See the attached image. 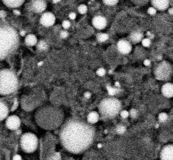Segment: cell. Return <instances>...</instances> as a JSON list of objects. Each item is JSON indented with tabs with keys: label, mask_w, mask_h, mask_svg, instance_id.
Returning a JSON list of instances; mask_svg holds the SVG:
<instances>
[{
	"label": "cell",
	"mask_w": 173,
	"mask_h": 160,
	"mask_svg": "<svg viewBox=\"0 0 173 160\" xmlns=\"http://www.w3.org/2000/svg\"><path fill=\"white\" fill-rule=\"evenodd\" d=\"M96 136L92 126L78 119L66 122L61 128L59 138L63 147L71 153L80 154L93 144Z\"/></svg>",
	"instance_id": "6da1fadb"
},
{
	"label": "cell",
	"mask_w": 173,
	"mask_h": 160,
	"mask_svg": "<svg viewBox=\"0 0 173 160\" xmlns=\"http://www.w3.org/2000/svg\"><path fill=\"white\" fill-rule=\"evenodd\" d=\"M63 113L59 109L52 106H45L36 114V121L45 130H53L59 127L63 121Z\"/></svg>",
	"instance_id": "7a4b0ae2"
},
{
	"label": "cell",
	"mask_w": 173,
	"mask_h": 160,
	"mask_svg": "<svg viewBox=\"0 0 173 160\" xmlns=\"http://www.w3.org/2000/svg\"><path fill=\"white\" fill-rule=\"evenodd\" d=\"M18 36L14 29L0 27V60L6 58L16 48Z\"/></svg>",
	"instance_id": "3957f363"
},
{
	"label": "cell",
	"mask_w": 173,
	"mask_h": 160,
	"mask_svg": "<svg viewBox=\"0 0 173 160\" xmlns=\"http://www.w3.org/2000/svg\"><path fill=\"white\" fill-rule=\"evenodd\" d=\"M18 84L17 77L12 71L0 70V95L4 96L13 93L17 89Z\"/></svg>",
	"instance_id": "277c9868"
},
{
	"label": "cell",
	"mask_w": 173,
	"mask_h": 160,
	"mask_svg": "<svg viewBox=\"0 0 173 160\" xmlns=\"http://www.w3.org/2000/svg\"><path fill=\"white\" fill-rule=\"evenodd\" d=\"M121 104L118 100L109 98L104 100L100 103V111L103 116L107 117H113L120 111Z\"/></svg>",
	"instance_id": "5b68a950"
},
{
	"label": "cell",
	"mask_w": 173,
	"mask_h": 160,
	"mask_svg": "<svg viewBox=\"0 0 173 160\" xmlns=\"http://www.w3.org/2000/svg\"><path fill=\"white\" fill-rule=\"evenodd\" d=\"M20 144L21 149L25 153H33L38 147V138L32 132H26L20 138Z\"/></svg>",
	"instance_id": "8992f818"
},
{
	"label": "cell",
	"mask_w": 173,
	"mask_h": 160,
	"mask_svg": "<svg viewBox=\"0 0 173 160\" xmlns=\"http://www.w3.org/2000/svg\"><path fill=\"white\" fill-rule=\"evenodd\" d=\"M172 68L170 65L166 61L161 63L155 71V77L158 80H166L170 77Z\"/></svg>",
	"instance_id": "52a82bcc"
},
{
	"label": "cell",
	"mask_w": 173,
	"mask_h": 160,
	"mask_svg": "<svg viewBox=\"0 0 173 160\" xmlns=\"http://www.w3.org/2000/svg\"><path fill=\"white\" fill-rule=\"evenodd\" d=\"M5 124L7 128L8 129L11 130H15L20 128L21 121L19 117L15 115H12L7 118Z\"/></svg>",
	"instance_id": "ba28073f"
},
{
	"label": "cell",
	"mask_w": 173,
	"mask_h": 160,
	"mask_svg": "<svg viewBox=\"0 0 173 160\" xmlns=\"http://www.w3.org/2000/svg\"><path fill=\"white\" fill-rule=\"evenodd\" d=\"M40 21L42 26L47 27H51L55 23V15L51 12H46L42 15Z\"/></svg>",
	"instance_id": "9c48e42d"
},
{
	"label": "cell",
	"mask_w": 173,
	"mask_h": 160,
	"mask_svg": "<svg viewBox=\"0 0 173 160\" xmlns=\"http://www.w3.org/2000/svg\"><path fill=\"white\" fill-rule=\"evenodd\" d=\"M117 46L119 52L122 54H128L132 51V45L129 42L126 40H122L119 41Z\"/></svg>",
	"instance_id": "30bf717a"
},
{
	"label": "cell",
	"mask_w": 173,
	"mask_h": 160,
	"mask_svg": "<svg viewBox=\"0 0 173 160\" xmlns=\"http://www.w3.org/2000/svg\"><path fill=\"white\" fill-rule=\"evenodd\" d=\"M92 23L97 29H103L107 25V20L104 16H95L92 20Z\"/></svg>",
	"instance_id": "8fae6325"
},
{
	"label": "cell",
	"mask_w": 173,
	"mask_h": 160,
	"mask_svg": "<svg viewBox=\"0 0 173 160\" xmlns=\"http://www.w3.org/2000/svg\"><path fill=\"white\" fill-rule=\"evenodd\" d=\"M162 160H173V145H168L164 148L161 151Z\"/></svg>",
	"instance_id": "7c38bea8"
},
{
	"label": "cell",
	"mask_w": 173,
	"mask_h": 160,
	"mask_svg": "<svg viewBox=\"0 0 173 160\" xmlns=\"http://www.w3.org/2000/svg\"><path fill=\"white\" fill-rule=\"evenodd\" d=\"M47 7V4L45 1H33L32 2V9L35 13L43 12Z\"/></svg>",
	"instance_id": "4fadbf2b"
},
{
	"label": "cell",
	"mask_w": 173,
	"mask_h": 160,
	"mask_svg": "<svg viewBox=\"0 0 173 160\" xmlns=\"http://www.w3.org/2000/svg\"><path fill=\"white\" fill-rule=\"evenodd\" d=\"M9 109L6 103L0 99V121L6 119L8 117Z\"/></svg>",
	"instance_id": "5bb4252c"
},
{
	"label": "cell",
	"mask_w": 173,
	"mask_h": 160,
	"mask_svg": "<svg viewBox=\"0 0 173 160\" xmlns=\"http://www.w3.org/2000/svg\"><path fill=\"white\" fill-rule=\"evenodd\" d=\"M162 93L167 98H172L173 97V84L169 83L164 84L162 87Z\"/></svg>",
	"instance_id": "9a60e30c"
},
{
	"label": "cell",
	"mask_w": 173,
	"mask_h": 160,
	"mask_svg": "<svg viewBox=\"0 0 173 160\" xmlns=\"http://www.w3.org/2000/svg\"><path fill=\"white\" fill-rule=\"evenodd\" d=\"M152 4L156 9L164 10L166 9L169 6V1L166 0H154L152 1Z\"/></svg>",
	"instance_id": "2e32d148"
},
{
	"label": "cell",
	"mask_w": 173,
	"mask_h": 160,
	"mask_svg": "<svg viewBox=\"0 0 173 160\" xmlns=\"http://www.w3.org/2000/svg\"><path fill=\"white\" fill-rule=\"evenodd\" d=\"M2 2L4 3V4L7 7L12 8H18L21 6H22L23 3L25 2V1H23V0H19V1L6 0V1H3Z\"/></svg>",
	"instance_id": "e0dca14e"
},
{
	"label": "cell",
	"mask_w": 173,
	"mask_h": 160,
	"mask_svg": "<svg viewBox=\"0 0 173 160\" xmlns=\"http://www.w3.org/2000/svg\"><path fill=\"white\" fill-rule=\"evenodd\" d=\"M25 41V44L28 46L32 47V46H35L37 44L38 39L35 35L30 34L26 36Z\"/></svg>",
	"instance_id": "ac0fdd59"
},
{
	"label": "cell",
	"mask_w": 173,
	"mask_h": 160,
	"mask_svg": "<svg viewBox=\"0 0 173 160\" xmlns=\"http://www.w3.org/2000/svg\"><path fill=\"white\" fill-rule=\"evenodd\" d=\"M100 119V115L96 111H92L90 112L87 117L88 122L90 124H94L98 121Z\"/></svg>",
	"instance_id": "d6986e66"
},
{
	"label": "cell",
	"mask_w": 173,
	"mask_h": 160,
	"mask_svg": "<svg viewBox=\"0 0 173 160\" xmlns=\"http://www.w3.org/2000/svg\"><path fill=\"white\" fill-rule=\"evenodd\" d=\"M143 34L138 32H134L130 35V39L134 43H137L143 40Z\"/></svg>",
	"instance_id": "ffe728a7"
},
{
	"label": "cell",
	"mask_w": 173,
	"mask_h": 160,
	"mask_svg": "<svg viewBox=\"0 0 173 160\" xmlns=\"http://www.w3.org/2000/svg\"><path fill=\"white\" fill-rule=\"evenodd\" d=\"M97 39L98 41L103 42L106 41V40H108L109 35L106 33H101L98 34V35L97 36Z\"/></svg>",
	"instance_id": "44dd1931"
},
{
	"label": "cell",
	"mask_w": 173,
	"mask_h": 160,
	"mask_svg": "<svg viewBox=\"0 0 173 160\" xmlns=\"http://www.w3.org/2000/svg\"><path fill=\"white\" fill-rule=\"evenodd\" d=\"M37 47L40 51H46L48 49V46L44 41H40L39 42Z\"/></svg>",
	"instance_id": "7402d4cb"
},
{
	"label": "cell",
	"mask_w": 173,
	"mask_h": 160,
	"mask_svg": "<svg viewBox=\"0 0 173 160\" xmlns=\"http://www.w3.org/2000/svg\"><path fill=\"white\" fill-rule=\"evenodd\" d=\"M78 11L81 14H85L87 12V7L85 4H82L78 7Z\"/></svg>",
	"instance_id": "603a6c76"
},
{
	"label": "cell",
	"mask_w": 173,
	"mask_h": 160,
	"mask_svg": "<svg viewBox=\"0 0 173 160\" xmlns=\"http://www.w3.org/2000/svg\"><path fill=\"white\" fill-rule=\"evenodd\" d=\"M106 89H107V90L108 91V93H109V95H111V96H114L115 95H116L117 93H118V89H115V88L110 87V86H109V85L107 86Z\"/></svg>",
	"instance_id": "cb8c5ba5"
},
{
	"label": "cell",
	"mask_w": 173,
	"mask_h": 160,
	"mask_svg": "<svg viewBox=\"0 0 173 160\" xmlns=\"http://www.w3.org/2000/svg\"><path fill=\"white\" fill-rule=\"evenodd\" d=\"M168 119V115L167 113L164 112H162L158 115V119L161 122H166Z\"/></svg>",
	"instance_id": "d4e9b609"
},
{
	"label": "cell",
	"mask_w": 173,
	"mask_h": 160,
	"mask_svg": "<svg viewBox=\"0 0 173 160\" xmlns=\"http://www.w3.org/2000/svg\"><path fill=\"white\" fill-rule=\"evenodd\" d=\"M126 128L123 125H119L117 128V132L118 134L119 135L124 134L126 132Z\"/></svg>",
	"instance_id": "484cf974"
},
{
	"label": "cell",
	"mask_w": 173,
	"mask_h": 160,
	"mask_svg": "<svg viewBox=\"0 0 173 160\" xmlns=\"http://www.w3.org/2000/svg\"><path fill=\"white\" fill-rule=\"evenodd\" d=\"M103 2L104 3H105L106 5H108V6H114V5H116V4H117V3L118 2V1H117V0H105V1H103Z\"/></svg>",
	"instance_id": "4316f807"
},
{
	"label": "cell",
	"mask_w": 173,
	"mask_h": 160,
	"mask_svg": "<svg viewBox=\"0 0 173 160\" xmlns=\"http://www.w3.org/2000/svg\"><path fill=\"white\" fill-rule=\"evenodd\" d=\"M142 44L145 47H148L150 46L151 44L150 39L149 38H145L142 40Z\"/></svg>",
	"instance_id": "83f0119b"
},
{
	"label": "cell",
	"mask_w": 173,
	"mask_h": 160,
	"mask_svg": "<svg viewBox=\"0 0 173 160\" xmlns=\"http://www.w3.org/2000/svg\"><path fill=\"white\" fill-rule=\"evenodd\" d=\"M96 73L100 77H103L106 74V70L104 68H100L97 71Z\"/></svg>",
	"instance_id": "f1b7e54d"
},
{
	"label": "cell",
	"mask_w": 173,
	"mask_h": 160,
	"mask_svg": "<svg viewBox=\"0 0 173 160\" xmlns=\"http://www.w3.org/2000/svg\"><path fill=\"white\" fill-rule=\"evenodd\" d=\"M62 26L65 29H68L70 27L71 23H70L69 21L68 20H65L62 23Z\"/></svg>",
	"instance_id": "f546056e"
},
{
	"label": "cell",
	"mask_w": 173,
	"mask_h": 160,
	"mask_svg": "<svg viewBox=\"0 0 173 160\" xmlns=\"http://www.w3.org/2000/svg\"><path fill=\"white\" fill-rule=\"evenodd\" d=\"M68 35H69L68 33V31H66V30L62 31L60 33V38H61L62 39H64L67 38L68 36Z\"/></svg>",
	"instance_id": "4dcf8cb0"
},
{
	"label": "cell",
	"mask_w": 173,
	"mask_h": 160,
	"mask_svg": "<svg viewBox=\"0 0 173 160\" xmlns=\"http://www.w3.org/2000/svg\"><path fill=\"white\" fill-rule=\"evenodd\" d=\"M138 114L137 111L136 109H132L130 110V111L129 112V115L132 117V118H135L137 117Z\"/></svg>",
	"instance_id": "1f68e13d"
},
{
	"label": "cell",
	"mask_w": 173,
	"mask_h": 160,
	"mask_svg": "<svg viewBox=\"0 0 173 160\" xmlns=\"http://www.w3.org/2000/svg\"><path fill=\"white\" fill-rule=\"evenodd\" d=\"M148 13L151 15H154L156 13V9L154 7H150L148 9Z\"/></svg>",
	"instance_id": "d6a6232c"
},
{
	"label": "cell",
	"mask_w": 173,
	"mask_h": 160,
	"mask_svg": "<svg viewBox=\"0 0 173 160\" xmlns=\"http://www.w3.org/2000/svg\"><path fill=\"white\" fill-rule=\"evenodd\" d=\"M121 116L123 119H126L129 116V112L126 110H123L121 112Z\"/></svg>",
	"instance_id": "836d02e7"
},
{
	"label": "cell",
	"mask_w": 173,
	"mask_h": 160,
	"mask_svg": "<svg viewBox=\"0 0 173 160\" xmlns=\"http://www.w3.org/2000/svg\"><path fill=\"white\" fill-rule=\"evenodd\" d=\"M59 155L58 153H56L55 154V155H52V156H51L49 160H59Z\"/></svg>",
	"instance_id": "e575fe53"
},
{
	"label": "cell",
	"mask_w": 173,
	"mask_h": 160,
	"mask_svg": "<svg viewBox=\"0 0 173 160\" xmlns=\"http://www.w3.org/2000/svg\"><path fill=\"white\" fill-rule=\"evenodd\" d=\"M69 17H70V19L71 20H74L76 19V17H77V15H76V14L75 13H73V12H71V13H70V14H69Z\"/></svg>",
	"instance_id": "d590c367"
},
{
	"label": "cell",
	"mask_w": 173,
	"mask_h": 160,
	"mask_svg": "<svg viewBox=\"0 0 173 160\" xmlns=\"http://www.w3.org/2000/svg\"><path fill=\"white\" fill-rule=\"evenodd\" d=\"M13 160H22V157L20 155H19V154H16V155H15L13 157V159H12Z\"/></svg>",
	"instance_id": "8d00e7d4"
},
{
	"label": "cell",
	"mask_w": 173,
	"mask_h": 160,
	"mask_svg": "<svg viewBox=\"0 0 173 160\" xmlns=\"http://www.w3.org/2000/svg\"><path fill=\"white\" fill-rule=\"evenodd\" d=\"M84 96L85 98L89 99L91 97V93H90V92H86L85 93H84Z\"/></svg>",
	"instance_id": "74e56055"
},
{
	"label": "cell",
	"mask_w": 173,
	"mask_h": 160,
	"mask_svg": "<svg viewBox=\"0 0 173 160\" xmlns=\"http://www.w3.org/2000/svg\"><path fill=\"white\" fill-rule=\"evenodd\" d=\"M7 15L6 12L4 10H1L0 11V17H5Z\"/></svg>",
	"instance_id": "f35d334b"
},
{
	"label": "cell",
	"mask_w": 173,
	"mask_h": 160,
	"mask_svg": "<svg viewBox=\"0 0 173 160\" xmlns=\"http://www.w3.org/2000/svg\"><path fill=\"white\" fill-rule=\"evenodd\" d=\"M151 62L148 59H146L144 61V65L146 66H149L150 65Z\"/></svg>",
	"instance_id": "ab89813d"
},
{
	"label": "cell",
	"mask_w": 173,
	"mask_h": 160,
	"mask_svg": "<svg viewBox=\"0 0 173 160\" xmlns=\"http://www.w3.org/2000/svg\"><path fill=\"white\" fill-rule=\"evenodd\" d=\"M13 13H14V14L15 15H20V14H21L20 11H19V10L17 9L14 10H13Z\"/></svg>",
	"instance_id": "60d3db41"
},
{
	"label": "cell",
	"mask_w": 173,
	"mask_h": 160,
	"mask_svg": "<svg viewBox=\"0 0 173 160\" xmlns=\"http://www.w3.org/2000/svg\"><path fill=\"white\" fill-rule=\"evenodd\" d=\"M26 31H25L24 30H22L20 32V35H21V36H24L25 35H26Z\"/></svg>",
	"instance_id": "b9f144b4"
},
{
	"label": "cell",
	"mask_w": 173,
	"mask_h": 160,
	"mask_svg": "<svg viewBox=\"0 0 173 160\" xmlns=\"http://www.w3.org/2000/svg\"><path fill=\"white\" fill-rule=\"evenodd\" d=\"M168 12L170 14V15H173V8H171L169 9L168 10Z\"/></svg>",
	"instance_id": "7bdbcfd3"
},
{
	"label": "cell",
	"mask_w": 173,
	"mask_h": 160,
	"mask_svg": "<svg viewBox=\"0 0 173 160\" xmlns=\"http://www.w3.org/2000/svg\"><path fill=\"white\" fill-rule=\"evenodd\" d=\"M43 64H44V62L43 61H40V62H39L38 63V66H41Z\"/></svg>",
	"instance_id": "ee69618b"
},
{
	"label": "cell",
	"mask_w": 173,
	"mask_h": 160,
	"mask_svg": "<svg viewBox=\"0 0 173 160\" xmlns=\"http://www.w3.org/2000/svg\"><path fill=\"white\" fill-rule=\"evenodd\" d=\"M115 86L116 87H120V84L118 81H116L115 83Z\"/></svg>",
	"instance_id": "f6af8a7d"
},
{
	"label": "cell",
	"mask_w": 173,
	"mask_h": 160,
	"mask_svg": "<svg viewBox=\"0 0 173 160\" xmlns=\"http://www.w3.org/2000/svg\"><path fill=\"white\" fill-rule=\"evenodd\" d=\"M52 2L54 3H57L59 2H60V1H53Z\"/></svg>",
	"instance_id": "bcb514c9"
},
{
	"label": "cell",
	"mask_w": 173,
	"mask_h": 160,
	"mask_svg": "<svg viewBox=\"0 0 173 160\" xmlns=\"http://www.w3.org/2000/svg\"><path fill=\"white\" fill-rule=\"evenodd\" d=\"M98 148L102 147V144H98Z\"/></svg>",
	"instance_id": "7dc6e473"
}]
</instances>
